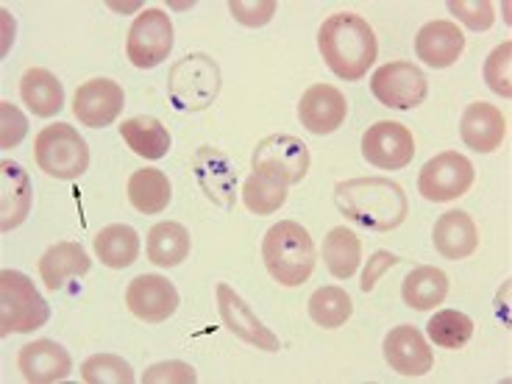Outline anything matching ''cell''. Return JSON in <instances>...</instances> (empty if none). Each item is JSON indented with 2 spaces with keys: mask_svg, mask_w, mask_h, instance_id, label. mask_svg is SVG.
Wrapping results in <instances>:
<instances>
[{
  "mask_svg": "<svg viewBox=\"0 0 512 384\" xmlns=\"http://www.w3.org/2000/svg\"><path fill=\"white\" fill-rule=\"evenodd\" d=\"M323 259L334 279H351L362 259V243L357 234L346 226L329 231V237L323 240Z\"/></svg>",
  "mask_w": 512,
  "mask_h": 384,
  "instance_id": "cell-30",
  "label": "cell"
},
{
  "mask_svg": "<svg viewBox=\"0 0 512 384\" xmlns=\"http://www.w3.org/2000/svg\"><path fill=\"white\" fill-rule=\"evenodd\" d=\"M190 256V231L181 223H156L148 231V259L156 268H179L181 262Z\"/></svg>",
  "mask_w": 512,
  "mask_h": 384,
  "instance_id": "cell-27",
  "label": "cell"
},
{
  "mask_svg": "<svg viewBox=\"0 0 512 384\" xmlns=\"http://www.w3.org/2000/svg\"><path fill=\"white\" fill-rule=\"evenodd\" d=\"M287 201V187L262 173H251L243 184V204L254 215H273Z\"/></svg>",
  "mask_w": 512,
  "mask_h": 384,
  "instance_id": "cell-33",
  "label": "cell"
},
{
  "mask_svg": "<svg viewBox=\"0 0 512 384\" xmlns=\"http://www.w3.org/2000/svg\"><path fill=\"white\" fill-rule=\"evenodd\" d=\"M435 248L440 254L457 262V259H468L479 248V231H476L474 220L462 209H451L443 212L440 220L435 223Z\"/></svg>",
  "mask_w": 512,
  "mask_h": 384,
  "instance_id": "cell-23",
  "label": "cell"
},
{
  "mask_svg": "<svg viewBox=\"0 0 512 384\" xmlns=\"http://www.w3.org/2000/svg\"><path fill=\"white\" fill-rule=\"evenodd\" d=\"M218 309L223 326L229 329L234 337H240L243 343L254 348H262L268 354L279 351V337L270 332L262 320L256 318L254 309L243 301V295L234 293L229 284H218Z\"/></svg>",
  "mask_w": 512,
  "mask_h": 384,
  "instance_id": "cell-12",
  "label": "cell"
},
{
  "mask_svg": "<svg viewBox=\"0 0 512 384\" xmlns=\"http://www.w3.org/2000/svg\"><path fill=\"white\" fill-rule=\"evenodd\" d=\"M95 254L106 268L126 270L140 256V234L126 223H112L98 231L95 237Z\"/></svg>",
  "mask_w": 512,
  "mask_h": 384,
  "instance_id": "cell-25",
  "label": "cell"
},
{
  "mask_svg": "<svg viewBox=\"0 0 512 384\" xmlns=\"http://www.w3.org/2000/svg\"><path fill=\"white\" fill-rule=\"evenodd\" d=\"M167 95L181 112H204L220 95V67L206 53H190L170 67Z\"/></svg>",
  "mask_w": 512,
  "mask_h": 384,
  "instance_id": "cell-5",
  "label": "cell"
},
{
  "mask_svg": "<svg viewBox=\"0 0 512 384\" xmlns=\"http://www.w3.org/2000/svg\"><path fill=\"white\" fill-rule=\"evenodd\" d=\"M173 51V23L162 9H145L128 31L126 53L134 67L151 70Z\"/></svg>",
  "mask_w": 512,
  "mask_h": 384,
  "instance_id": "cell-9",
  "label": "cell"
},
{
  "mask_svg": "<svg viewBox=\"0 0 512 384\" xmlns=\"http://www.w3.org/2000/svg\"><path fill=\"white\" fill-rule=\"evenodd\" d=\"M460 137L476 154H493L507 137V120L493 103H471L460 120Z\"/></svg>",
  "mask_w": 512,
  "mask_h": 384,
  "instance_id": "cell-19",
  "label": "cell"
},
{
  "mask_svg": "<svg viewBox=\"0 0 512 384\" xmlns=\"http://www.w3.org/2000/svg\"><path fill=\"white\" fill-rule=\"evenodd\" d=\"M81 379L87 384H131L134 382V371L123 357L95 354L81 365Z\"/></svg>",
  "mask_w": 512,
  "mask_h": 384,
  "instance_id": "cell-34",
  "label": "cell"
},
{
  "mask_svg": "<svg viewBox=\"0 0 512 384\" xmlns=\"http://www.w3.org/2000/svg\"><path fill=\"white\" fill-rule=\"evenodd\" d=\"M90 268V256H87V251L78 243L51 245V248L42 254V259H39V276H42V282H45V287H48L51 293L62 290L70 279L87 276Z\"/></svg>",
  "mask_w": 512,
  "mask_h": 384,
  "instance_id": "cell-22",
  "label": "cell"
},
{
  "mask_svg": "<svg viewBox=\"0 0 512 384\" xmlns=\"http://www.w3.org/2000/svg\"><path fill=\"white\" fill-rule=\"evenodd\" d=\"M334 204L351 223L376 234L398 229L410 215V201L404 187L384 176L337 181Z\"/></svg>",
  "mask_w": 512,
  "mask_h": 384,
  "instance_id": "cell-1",
  "label": "cell"
},
{
  "mask_svg": "<svg viewBox=\"0 0 512 384\" xmlns=\"http://www.w3.org/2000/svg\"><path fill=\"white\" fill-rule=\"evenodd\" d=\"M51 307L37 293L34 282L20 270H0V337L42 329Z\"/></svg>",
  "mask_w": 512,
  "mask_h": 384,
  "instance_id": "cell-4",
  "label": "cell"
},
{
  "mask_svg": "<svg viewBox=\"0 0 512 384\" xmlns=\"http://www.w3.org/2000/svg\"><path fill=\"white\" fill-rule=\"evenodd\" d=\"M262 259H265L270 276L282 287H301L315 270L318 251H315L309 231L301 223L282 220V223L270 226L265 234Z\"/></svg>",
  "mask_w": 512,
  "mask_h": 384,
  "instance_id": "cell-3",
  "label": "cell"
},
{
  "mask_svg": "<svg viewBox=\"0 0 512 384\" xmlns=\"http://www.w3.org/2000/svg\"><path fill=\"white\" fill-rule=\"evenodd\" d=\"M26 134H28L26 115H23L17 106H12L9 101L0 103V148H14V145H20Z\"/></svg>",
  "mask_w": 512,
  "mask_h": 384,
  "instance_id": "cell-37",
  "label": "cell"
},
{
  "mask_svg": "<svg viewBox=\"0 0 512 384\" xmlns=\"http://www.w3.org/2000/svg\"><path fill=\"white\" fill-rule=\"evenodd\" d=\"M362 156L382 170H401L415 156V137L404 123L379 120L362 137Z\"/></svg>",
  "mask_w": 512,
  "mask_h": 384,
  "instance_id": "cell-11",
  "label": "cell"
},
{
  "mask_svg": "<svg viewBox=\"0 0 512 384\" xmlns=\"http://www.w3.org/2000/svg\"><path fill=\"white\" fill-rule=\"evenodd\" d=\"M371 92L387 109L410 112L426 101L429 87L421 67H415L412 62H390L373 73Z\"/></svg>",
  "mask_w": 512,
  "mask_h": 384,
  "instance_id": "cell-10",
  "label": "cell"
},
{
  "mask_svg": "<svg viewBox=\"0 0 512 384\" xmlns=\"http://www.w3.org/2000/svg\"><path fill=\"white\" fill-rule=\"evenodd\" d=\"M31 198H34V187L26 170L12 159H3L0 162V229H17L31 212Z\"/></svg>",
  "mask_w": 512,
  "mask_h": 384,
  "instance_id": "cell-20",
  "label": "cell"
},
{
  "mask_svg": "<svg viewBox=\"0 0 512 384\" xmlns=\"http://www.w3.org/2000/svg\"><path fill=\"white\" fill-rule=\"evenodd\" d=\"M192 173L198 179V187L212 204L231 209L237 201V170L231 159L220 148L204 145L192 154Z\"/></svg>",
  "mask_w": 512,
  "mask_h": 384,
  "instance_id": "cell-14",
  "label": "cell"
},
{
  "mask_svg": "<svg viewBox=\"0 0 512 384\" xmlns=\"http://www.w3.org/2000/svg\"><path fill=\"white\" fill-rule=\"evenodd\" d=\"M398 259L396 254H390V251H376V254L368 259V268H365V273H362V282H359V287H362V293H371L373 287H376V282L382 279L384 273L390 268H396Z\"/></svg>",
  "mask_w": 512,
  "mask_h": 384,
  "instance_id": "cell-40",
  "label": "cell"
},
{
  "mask_svg": "<svg viewBox=\"0 0 512 384\" xmlns=\"http://www.w3.org/2000/svg\"><path fill=\"white\" fill-rule=\"evenodd\" d=\"M20 98L37 117H53L62 112L64 90L62 81L51 70L34 67L20 81Z\"/></svg>",
  "mask_w": 512,
  "mask_h": 384,
  "instance_id": "cell-24",
  "label": "cell"
},
{
  "mask_svg": "<svg viewBox=\"0 0 512 384\" xmlns=\"http://www.w3.org/2000/svg\"><path fill=\"white\" fill-rule=\"evenodd\" d=\"M384 359L401 376H423L435 365L432 348L426 346L423 334L415 326H396L384 337Z\"/></svg>",
  "mask_w": 512,
  "mask_h": 384,
  "instance_id": "cell-17",
  "label": "cell"
},
{
  "mask_svg": "<svg viewBox=\"0 0 512 384\" xmlns=\"http://www.w3.org/2000/svg\"><path fill=\"white\" fill-rule=\"evenodd\" d=\"M510 56H512V42H501L499 48L490 53L485 62L487 87L496 92V95H501V98H510L512 95Z\"/></svg>",
  "mask_w": 512,
  "mask_h": 384,
  "instance_id": "cell-35",
  "label": "cell"
},
{
  "mask_svg": "<svg viewBox=\"0 0 512 384\" xmlns=\"http://www.w3.org/2000/svg\"><path fill=\"white\" fill-rule=\"evenodd\" d=\"M354 312V301L340 287H320L309 298V318L323 329H340Z\"/></svg>",
  "mask_w": 512,
  "mask_h": 384,
  "instance_id": "cell-31",
  "label": "cell"
},
{
  "mask_svg": "<svg viewBox=\"0 0 512 384\" xmlns=\"http://www.w3.org/2000/svg\"><path fill=\"white\" fill-rule=\"evenodd\" d=\"M318 48L334 76L343 81H359L376 62V34L354 12L332 14L318 31Z\"/></svg>",
  "mask_w": 512,
  "mask_h": 384,
  "instance_id": "cell-2",
  "label": "cell"
},
{
  "mask_svg": "<svg viewBox=\"0 0 512 384\" xmlns=\"http://www.w3.org/2000/svg\"><path fill=\"white\" fill-rule=\"evenodd\" d=\"M17 365H20L23 379L31 384L62 382L73 371V359L67 354V348L53 343V340H34V343L20 348Z\"/></svg>",
  "mask_w": 512,
  "mask_h": 384,
  "instance_id": "cell-18",
  "label": "cell"
},
{
  "mask_svg": "<svg viewBox=\"0 0 512 384\" xmlns=\"http://www.w3.org/2000/svg\"><path fill=\"white\" fill-rule=\"evenodd\" d=\"M145 384H167V382H181V384H195L198 382V373L187 362L179 359H170V362H159L154 368H148L142 376Z\"/></svg>",
  "mask_w": 512,
  "mask_h": 384,
  "instance_id": "cell-38",
  "label": "cell"
},
{
  "mask_svg": "<svg viewBox=\"0 0 512 384\" xmlns=\"http://www.w3.org/2000/svg\"><path fill=\"white\" fill-rule=\"evenodd\" d=\"M229 12L234 14V20H240L243 26H265L273 12H276V3L265 0V3H245V0H234L229 3Z\"/></svg>",
  "mask_w": 512,
  "mask_h": 384,
  "instance_id": "cell-39",
  "label": "cell"
},
{
  "mask_svg": "<svg viewBox=\"0 0 512 384\" xmlns=\"http://www.w3.org/2000/svg\"><path fill=\"white\" fill-rule=\"evenodd\" d=\"M465 51V37L451 20H435L426 23L415 37V53L423 64L443 70L457 62Z\"/></svg>",
  "mask_w": 512,
  "mask_h": 384,
  "instance_id": "cell-21",
  "label": "cell"
},
{
  "mask_svg": "<svg viewBox=\"0 0 512 384\" xmlns=\"http://www.w3.org/2000/svg\"><path fill=\"white\" fill-rule=\"evenodd\" d=\"M348 101L343 92L332 87V84H315L301 95L298 103V120L307 128L309 134H334L337 128L346 123Z\"/></svg>",
  "mask_w": 512,
  "mask_h": 384,
  "instance_id": "cell-16",
  "label": "cell"
},
{
  "mask_svg": "<svg viewBox=\"0 0 512 384\" xmlns=\"http://www.w3.org/2000/svg\"><path fill=\"white\" fill-rule=\"evenodd\" d=\"M126 106L123 87L112 78H92L87 84H81L73 98V115L78 123L90 128L112 126L120 112Z\"/></svg>",
  "mask_w": 512,
  "mask_h": 384,
  "instance_id": "cell-13",
  "label": "cell"
},
{
  "mask_svg": "<svg viewBox=\"0 0 512 384\" xmlns=\"http://www.w3.org/2000/svg\"><path fill=\"white\" fill-rule=\"evenodd\" d=\"M448 9H451V14H457L471 31H487L496 23L493 3H487V0H451Z\"/></svg>",
  "mask_w": 512,
  "mask_h": 384,
  "instance_id": "cell-36",
  "label": "cell"
},
{
  "mask_svg": "<svg viewBox=\"0 0 512 384\" xmlns=\"http://www.w3.org/2000/svg\"><path fill=\"white\" fill-rule=\"evenodd\" d=\"M401 295H404V304L418 312L440 307L448 295V276L440 268H429V265L415 268L404 279Z\"/></svg>",
  "mask_w": 512,
  "mask_h": 384,
  "instance_id": "cell-28",
  "label": "cell"
},
{
  "mask_svg": "<svg viewBox=\"0 0 512 384\" xmlns=\"http://www.w3.org/2000/svg\"><path fill=\"white\" fill-rule=\"evenodd\" d=\"M251 167H254V173H262V176L290 187V184L307 179L309 148L304 145V140H298L293 134H273L256 145Z\"/></svg>",
  "mask_w": 512,
  "mask_h": 384,
  "instance_id": "cell-7",
  "label": "cell"
},
{
  "mask_svg": "<svg viewBox=\"0 0 512 384\" xmlns=\"http://www.w3.org/2000/svg\"><path fill=\"white\" fill-rule=\"evenodd\" d=\"M426 332H429L435 346L457 351V348L468 346V340L474 337V320L465 312H457V309H443L426 323Z\"/></svg>",
  "mask_w": 512,
  "mask_h": 384,
  "instance_id": "cell-32",
  "label": "cell"
},
{
  "mask_svg": "<svg viewBox=\"0 0 512 384\" xmlns=\"http://www.w3.org/2000/svg\"><path fill=\"white\" fill-rule=\"evenodd\" d=\"M120 137L142 159H162L170 151V134L156 117H131L120 126Z\"/></svg>",
  "mask_w": 512,
  "mask_h": 384,
  "instance_id": "cell-29",
  "label": "cell"
},
{
  "mask_svg": "<svg viewBox=\"0 0 512 384\" xmlns=\"http://www.w3.org/2000/svg\"><path fill=\"white\" fill-rule=\"evenodd\" d=\"M39 170L62 181L81 179L90 167V148L76 128L67 123L42 128L34 142Z\"/></svg>",
  "mask_w": 512,
  "mask_h": 384,
  "instance_id": "cell-6",
  "label": "cell"
},
{
  "mask_svg": "<svg viewBox=\"0 0 512 384\" xmlns=\"http://www.w3.org/2000/svg\"><path fill=\"white\" fill-rule=\"evenodd\" d=\"M128 201L131 206L142 212V215H159L165 212L170 201H173V190H170V181L162 170L154 167H145L137 170L131 179H128Z\"/></svg>",
  "mask_w": 512,
  "mask_h": 384,
  "instance_id": "cell-26",
  "label": "cell"
},
{
  "mask_svg": "<svg viewBox=\"0 0 512 384\" xmlns=\"http://www.w3.org/2000/svg\"><path fill=\"white\" fill-rule=\"evenodd\" d=\"M474 176V165L468 156L446 151L423 165L421 176H418V190L432 204H448L471 190Z\"/></svg>",
  "mask_w": 512,
  "mask_h": 384,
  "instance_id": "cell-8",
  "label": "cell"
},
{
  "mask_svg": "<svg viewBox=\"0 0 512 384\" xmlns=\"http://www.w3.org/2000/svg\"><path fill=\"white\" fill-rule=\"evenodd\" d=\"M126 304L134 318L145 323H165L179 309V290L167 282L165 276L142 273L128 284Z\"/></svg>",
  "mask_w": 512,
  "mask_h": 384,
  "instance_id": "cell-15",
  "label": "cell"
}]
</instances>
